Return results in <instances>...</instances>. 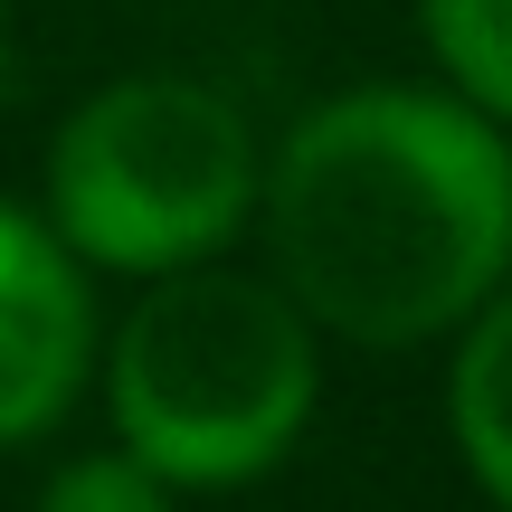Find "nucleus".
<instances>
[{"label":"nucleus","mask_w":512,"mask_h":512,"mask_svg":"<svg viewBox=\"0 0 512 512\" xmlns=\"http://www.w3.org/2000/svg\"><path fill=\"white\" fill-rule=\"evenodd\" d=\"M29 512H181V494H171L162 475H143L124 446H95V456L57 465V475L29 494Z\"/></svg>","instance_id":"nucleus-7"},{"label":"nucleus","mask_w":512,"mask_h":512,"mask_svg":"<svg viewBox=\"0 0 512 512\" xmlns=\"http://www.w3.org/2000/svg\"><path fill=\"white\" fill-rule=\"evenodd\" d=\"M256 228L323 342L437 351L512 285V133L437 76H361L275 133Z\"/></svg>","instance_id":"nucleus-1"},{"label":"nucleus","mask_w":512,"mask_h":512,"mask_svg":"<svg viewBox=\"0 0 512 512\" xmlns=\"http://www.w3.org/2000/svg\"><path fill=\"white\" fill-rule=\"evenodd\" d=\"M256 190L266 143L238 95L190 67H133L57 114L29 209L95 285H162L256 238Z\"/></svg>","instance_id":"nucleus-3"},{"label":"nucleus","mask_w":512,"mask_h":512,"mask_svg":"<svg viewBox=\"0 0 512 512\" xmlns=\"http://www.w3.org/2000/svg\"><path fill=\"white\" fill-rule=\"evenodd\" d=\"M446 446L465 484L512 512V285L446 342Z\"/></svg>","instance_id":"nucleus-5"},{"label":"nucleus","mask_w":512,"mask_h":512,"mask_svg":"<svg viewBox=\"0 0 512 512\" xmlns=\"http://www.w3.org/2000/svg\"><path fill=\"white\" fill-rule=\"evenodd\" d=\"M95 275L48 238L29 200L0 190V456L57 437L95 389Z\"/></svg>","instance_id":"nucleus-4"},{"label":"nucleus","mask_w":512,"mask_h":512,"mask_svg":"<svg viewBox=\"0 0 512 512\" xmlns=\"http://www.w3.org/2000/svg\"><path fill=\"white\" fill-rule=\"evenodd\" d=\"M114 446L181 503L256 494L304 456L323 418V332L275 294L266 266H190L133 285L95 342Z\"/></svg>","instance_id":"nucleus-2"},{"label":"nucleus","mask_w":512,"mask_h":512,"mask_svg":"<svg viewBox=\"0 0 512 512\" xmlns=\"http://www.w3.org/2000/svg\"><path fill=\"white\" fill-rule=\"evenodd\" d=\"M0 38H10V0H0Z\"/></svg>","instance_id":"nucleus-8"},{"label":"nucleus","mask_w":512,"mask_h":512,"mask_svg":"<svg viewBox=\"0 0 512 512\" xmlns=\"http://www.w3.org/2000/svg\"><path fill=\"white\" fill-rule=\"evenodd\" d=\"M418 38L437 86L512 133V0H418Z\"/></svg>","instance_id":"nucleus-6"}]
</instances>
